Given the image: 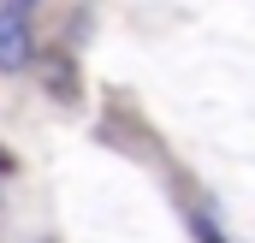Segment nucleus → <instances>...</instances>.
Wrapping results in <instances>:
<instances>
[{"mask_svg":"<svg viewBox=\"0 0 255 243\" xmlns=\"http://www.w3.org/2000/svg\"><path fill=\"white\" fill-rule=\"evenodd\" d=\"M30 60H36V48H30L24 12H6V6H0V71H24Z\"/></svg>","mask_w":255,"mask_h":243,"instance_id":"nucleus-1","label":"nucleus"},{"mask_svg":"<svg viewBox=\"0 0 255 243\" xmlns=\"http://www.w3.org/2000/svg\"><path fill=\"white\" fill-rule=\"evenodd\" d=\"M42 83L54 101H77V65H65V54H48L42 60Z\"/></svg>","mask_w":255,"mask_h":243,"instance_id":"nucleus-2","label":"nucleus"},{"mask_svg":"<svg viewBox=\"0 0 255 243\" xmlns=\"http://www.w3.org/2000/svg\"><path fill=\"white\" fill-rule=\"evenodd\" d=\"M0 172H12V154H6V148H0Z\"/></svg>","mask_w":255,"mask_h":243,"instance_id":"nucleus-3","label":"nucleus"},{"mask_svg":"<svg viewBox=\"0 0 255 243\" xmlns=\"http://www.w3.org/2000/svg\"><path fill=\"white\" fill-rule=\"evenodd\" d=\"M24 6H30V0H6V12H24Z\"/></svg>","mask_w":255,"mask_h":243,"instance_id":"nucleus-4","label":"nucleus"}]
</instances>
